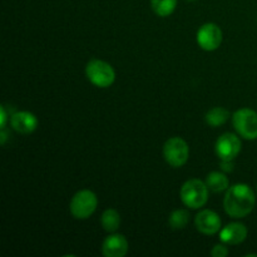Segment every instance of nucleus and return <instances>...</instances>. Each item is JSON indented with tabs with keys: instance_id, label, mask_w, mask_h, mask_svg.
Wrapping results in <instances>:
<instances>
[{
	"instance_id": "f257e3e1",
	"label": "nucleus",
	"mask_w": 257,
	"mask_h": 257,
	"mask_svg": "<svg viewBox=\"0 0 257 257\" xmlns=\"http://www.w3.org/2000/svg\"><path fill=\"white\" fill-rule=\"evenodd\" d=\"M256 197L251 187L245 183H237L227 188L223 200L226 213L233 218H242L252 212Z\"/></svg>"
},
{
	"instance_id": "f03ea898",
	"label": "nucleus",
	"mask_w": 257,
	"mask_h": 257,
	"mask_svg": "<svg viewBox=\"0 0 257 257\" xmlns=\"http://www.w3.org/2000/svg\"><path fill=\"white\" fill-rule=\"evenodd\" d=\"M181 200L185 203V206L197 210L203 207L208 200V187L205 182L201 180L193 178L188 180L181 188Z\"/></svg>"
},
{
	"instance_id": "7ed1b4c3",
	"label": "nucleus",
	"mask_w": 257,
	"mask_h": 257,
	"mask_svg": "<svg viewBox=\"0 0 257 257\" xmlns=\"http://www.w3.org/2000/svg\"><path fill=\"white\" fill-rule=\"evenodd\" d=\"M85 75L92 84L99 88L110 87L115 80V72L112 65L99 59H93L88 63Z\"/></svg>"
},
{
	"instance_id": "20e7f679",
	"label": "nucleus",
	"mask_w": 257,
	"mask_h": 257,
	"mask_svg": "<svg viewBox=\"0 0 257 257\" xmlns=\"http://www.w3.org/2000/svg\"><path fill=\"white\" fill-rule=\"evenodd\" d=\"M98 206V198L90 190H82L73 196L70 201V212L77 220H87L94 213Z\"/></svg>"
},
{
	"instance_id": "39448f33",
	"label": "nucleus",
	"mask_w": 257,
	"mask_h": 257,
	"mask_svg": "<svg viewBox=\"0 0 257 257\" xmlns=\"http://www.w3.org/2000/svg\"><path fill=\"white\" fill-rule=\"evenodd\" d=\"M163 156L171 167H182L187 163L190 157V148L187 142L180 137H172L167 140L163 146Z\"/></svg>"
},
{
	"instance_id": "423d86ee",
	"label": "nucleus",
	"mask_w": 257,
	"mask_h": 257,
	"mask_svg": "<svg viewBox=\"0 0 257 257\" xmlns=\"http://www.w3.org/2000/svg\"><path fill=\"white\" fill-rule=\"evenodd\" d=\"M232 123L236 132L248 141L257 140V113L250 108H242L233 113Z\"/></svg>"
},
{
	"instance_id": "0eeeda50",
	"label": "nucleus",
	"mask_w": 257,
	"mask_h": 257,
	"mask_svg": "<svg viewBox=\"0 0 257 257\" xmlns=\"http://www.w3.org/2000/svg\"><path fill=\"white\" fill-rule=\"evenodd\" d=\"M241 147H242V145H241V141L237 136L233 135V133H223L216 142L215 150L216 155L218 156L221 161L231 162L241 152Z\"/></svg>"
},
{
	"instance_id": "6e6552de",
	"label": "nucleus",
	"mask_w": 257,
	"mask_h": 257,
	"mask_svg": "<svg viewBox=\"0 0 257 257\" xmlns=\"http://www.w3.org/2000/svg\"><path fill=\"white\" fill-rule=\"evenodd\" d=\"M197 43L201 49L206 52H213L222 43V30L213 23L202 25L197 32Z\"/></svg>"
},
{
	"instance_id": "1a4fd4ad",
	"label": "nucleus",
	"mask_w": 257,
	"mask_h": 257,
	"mask_svg": "<svg viewBox=\"0 0 257 257\" xmlns=\"http://www.w3.org/2000/svg\"><path fill=\"white\" fill-rule=\"evenodd\" d=\"M196 228L203 235H215L221 231V218L215 211L203 210L195 218Z\"/></svg>"
},
{
	"instance_id": "9d476101",
	"label": "nucleus",
	"mask_w": 257,
	"mask_h": 257,
	"mask_svg": "<svg viewBox=\"0 0 257 257\" xmlns=\"http://www.w3.org/2000/svg\"><path fill=\"white\" fill-rule=\"evenodd\" d=\"M128 241L123 235H110L103 241L102 253L105 257H124L128 252Z\"/></svg>"
},
{
	"instance_id": "9b49d317",
	"label": "nucleus",
	"mask_w": 257,
	"mask_h": 257,
	"mask_svg": "<svg viewBox=\"0 0 257 257\" xmlns=\"http://www.w3.org/2000/svg\"><path fill=\"white\" fill-rule=\"evenodd\" d=\"M10 124L20 135H30L38 127V119L30 112H17L10 118Z\"/></svg>"
},
{
	"instance_id": "f8f14e48",
	"label": "nucleus",
	"mask_w": 257,
	"mask_h": 257,
	"mask_svg": "<svg viewBox=\"0 0 257 257\" xmlns=\"http://www.w3.org/2000/svg\"><path fill=\"white\" fill-rule=\"evenodd\" d=\"M247 237V228L243 223L232 222L220 231L221 242L227 245H238Z\"/></svg>"
},
{
	"instance_id": "ddd939ff",
	"label": "nucleus",
	"mask_w": 257,
	"mask_h": 257,
	"mask_svg": "<svg viewBox=\"0 0 257 257\" xmlns=\"http://www.w3.org/2000/svg\"><path fill=\"white\" fill-rule=\"evenodd\" d=\"M228 178L222 172H211L206 178V185L212 192H222L228 188Z\"/></svg>"
},
{
	"instance_id": "4468645a",
	"label": "nucleus",
	"mask_w": 257,
	"mask_h": 257,
	"mask_svg": "<svg viewBox=\"0 0 257 257\" xmlns=\"http://www.w3.org/2000/svg\"><path fill=\"white\" fill-rule=\"evenodd\" d=\"M100 223L107 232H115L120 225L119 213L114 208H108L103 212L102 217H100Z\"/></svg>"
},
{
	"instance_id": "2eb2a0df",
	"label": "nucleus",
	"mask_w": 257,
	"mask_h": 257,
	"mask_svg": "<svg viewBox=\"0 0 257 257\" xmlns=\"http://www.w3.org/2000/svg\"><path fill=\"white\" fill-rule=\"evenodd\" d=\"M230 118V113L227 109L222 107H216L208 110L206 114V122L211 127H218L221 124H225Z\"/></svg>"
},
{
	"instance_id": "dca6fc26",
	"label": "nucleus",
	"mask_w": 257,
	"mask_h": 257,
	"mask_svg": "<svg viewBox=\"0 0 257 257\" xmlns=\"http://www.w3.org/2000/svg\"><path fill=\"white\" fill-rule=\"evenodd\" d=\"M151 7L158 17L166 18L175 12L177 0H151Z\"/></svg>"
},
{
	"instance_id": "f3484780",
	"label": "nucleus",
	"mask_w": 257,
	"mask_h": 257,
	"mask_svg": "<svg viewBox=\"0 0 257 257\" xmlns=\"http://www.w3.org/2000/svg\"><path fill=\"white\" fill-rule=\"evenodd\" d=\"M188 221H190V213L186 210H176L171 213L170 216V222L171 228L173 230H182L187 226Z\"/></svg>"
},
{
	"instance_id": "a211bd4d",
	"label": "nucleus",
	"mask_w": 257,
	"mask_h": 257,
	"mask_svg": "<svg viewBox=\"0 0 257 257\" xmlns=\"http://www.w3.org/2000/svg\"><path fill=\"white\" fill-rule=\"evenodd\" d=\"M227 255H228V248L226 247L225 245H221V243L216 245L215 247L211 250V256L213 257H226Z\"/></svg>"
},
{
	"instance_id": "6ab92c4d",
	"label": "nucleus",
	"mask_w": 257,
	"mask_h": 257,
	"mask_svg": "<svg viewBox=\"0 0 257 257\" xmlns=\"http://www.w3.org/2000/svg\"><path fill=\"white\" fill-rule=\"evenodd\" d=\"M5 123H7V112H5L4 107H2V122H0V125H2V130H4Z\"/></svg>"
},
{
	"instance_id": "aec40b11",
	"label": "nucleus",
	"mask_w": 257,
	"mask_h": 257,
	"mask_svg": "<svg viewBox=\"0 0 257 257\" xmlns=\"http://www.w3.org/2000/svg\"><path fill=\"white\" fill-rule=\"evenodd\" d=\"M191 2H193V0H191Z\"/></svg>"
}]
</instances>
